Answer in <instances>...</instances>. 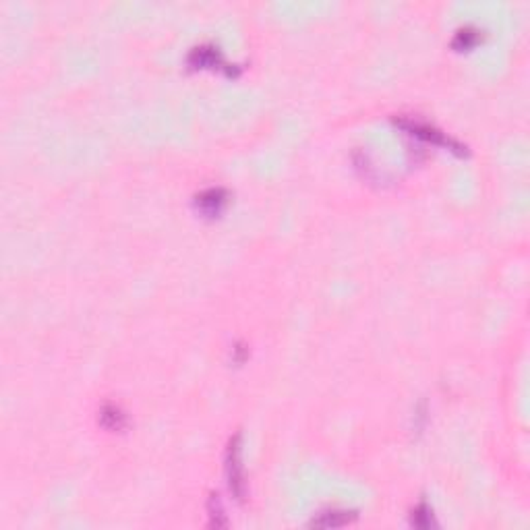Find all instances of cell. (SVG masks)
<instances>
[{
	"label": "cell",
	"instance_id": "1",
	"mask_svg": "<svg viewBox=\"0 0 530 530\" xmlns=\"http://www.w3.org/2000/svg\"><path fill=\"white\" fill-rule=\"evenodd\" d=\"M396 122H398L402 128H406L411 135L418 137V139H425V141L435 143V145H443V147H448V149H452V152H456V154H460V156L466 154V147H462L460 143L452 141L450 137H446L441 131H437L435 126H431V124H427V122H418V120H413V118H398Z\"/></svg>",
	"mask_w": 530,
	"mask_h": 530
},
{
	"label": "cell",
	"instance_id": "2",
	"mask_svg": "<svg viewBox=\"0 0 530 530\" xmlns=\"http://www.w3.org/2000/svg\"><path fill=\"white\" fill-rule=\"evenodd\" d=\"M226 474H228V485L230 491L235 493L236 499L244 497V474H242V464H240V435L236 433L230 439L226 448Z\"/></svg>",
	"mask_w": 530,
	"mask_h": 530
},
{
	"label": "cell",
	"instance_id": "3",
	"mask_svg": "<svg viewBox=\"0 0 530 530\" xmlns=\"http://www.w3.org/2000/svg\"><path fill=\"white\" fill-rule=\"evenodd\" d=\"M226 201H228V193L222 186H212V189H205L203 193L197 195V209L203 216L214 218L224 209Z\"/></svg>",
	"mask_w": 530,
	"mask_h": 530
},
{
	"label": "cell",
	"instance_id": "4",
	"mask_svg": "<svg viewBox=\"0 0 530 530\" xmlns=\"http://www.w3.org/2000/svg\"><path fill=\"white\" fill-rule=\"evenodd\" d=\"M356 514L354 512H346V510H332V512H323L317 518L311 520V527L317 529H336V527H344L351 524Z\"/></svg>",
	"mask_w": 530,
	"mask_h": 530
},
{
	"label": "cell",
	"instance_id": "5",
	"mask_svg": "<svg viewBox=\"0 0 530 530\" xmlns=\"http://www.w3.org/2000/svg\"><path fill=\"white\" fill-rule=\"evenodd\" d=\"M222 62V54L216 46L205 44V46H197L193 48V52L189 54V64L195 68H203V66H218Z\"/></svg>",
	"mask_w": 530,
	"mask_h": 530
},
{
	"label": "cell",
	"instance_id": "6",
	"mask_svg": "<svg viewBox=\"0 0 530 530\" xmlns=\"http://www.w3.org/2000/svg\"><path fill=\"white\" fill-rule=\"evenodd\" d=\"M100 422L110 431H120L126 422V416L115 404H104L100 411Z\"/></svg>",
	"mask_w": 530,
	"mask_h": 530
},
{
	"label": "cell",
	"instance_id": "7",
	"mask_svg": "<svg viewBox=\"0 0 530 530\" xmlns=\"http://www.w3.org/2000/svg\"><path fill=\"white\" fill-rule=\"evenodd\" d=\"M478 40H480V31L472 25H464L456 31V36L452 40V46L458 48V50H469Z\"/></svg>",
	"mask_w": 530,
	"mask_h": 530
},
{
	"label": "cell",
	"instance_id": "8",
	"mask_svg": "<svg viewBox=\"0 0 530 530\" xmlns=\"http://www.w3.org/2000/svg\"><path fill=\"white\" fill-rule=\"evenodd\" d=\"M413 524L416 529H429V527H433V510L427 506V501H420L414 508Z\"/></svg>",
	"mask_w": 530,
	"mask_h": 530
},
{
	"label": "cell",
	"instance_id": "9",
	"mask_svg": "<svg viewBox=\"0 0 530 530\" xmlns=\"http://www.w3.org/2000/svg\"><path fill=\"white\" fill-rule=\"evenodd\" d=\"M209 518H212V527H226V516H224V510L220 506V499H216V495L209 499Z\"/></svg>",
	"mask_w": 530,
	"mask_h": 530
}]
</instances>
